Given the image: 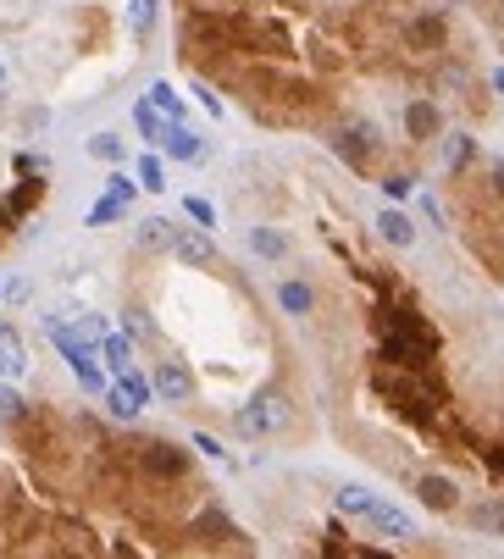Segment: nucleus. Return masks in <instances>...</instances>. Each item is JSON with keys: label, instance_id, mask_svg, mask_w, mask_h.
<instances>
[{"label": "nucleus", "instance_id": "obj_32", "mask_svg": "<svg viewBox=\"0 0 504 559\" xmlns=\"http://www.w3.org/2000/svg\"><path fill=\"white\" fill-rule=\"evenodd\" d=\"M194 449H200L205 460H228V449H222V443H216L211 432H194Z\"/></svg>", "mask_w": 504, "mask_h": 559}, {"label": "nucleus", "instance_id": "obj_23", "mask_svg": "<svg viewBox=\"0 0 504 559\" xmlns=\"http://www.w3.org/2000/svg\"><path fill=\"white\" fill-rule=\"evenodd\" d=\"M128 216V200H117V194H106V200L89 205V227H106V222H122Z\"/></svg>", "mask_w": 504, "mask_h": 559}, {"label": "nucleus", "instance_id": "obj_34", "mask_svg": "<svg viewBox=\"0 0 504 559\" xmlns=\"http://www.w3.org/2000/svg\"><path fill=\"white\" fill-rule=\"evenodd\" d=\"M194 95H200V106H205V111H211V117H222V100H216V95H211V89H194Z\"/></svg>", "mask_w": 504, "mask_h": 559}, {"label": "nucleus", "instance_id": "obj_5", "mask_svg": "<svg viewBox=\"0 0 504 559\" xmlns=\"http://www.w3.org/2000/svg\"><path fill=\"white\" fill-rule=\"evenodd\" d=\"M150 382H156V393L167 399V405H189V399H194V377H189V366H183V360H161Z\"/></svg>", "mask_w": 504, "mask_h": 559}, {"label": "nucleus", "instance_id": "obj_36", "mask_svg": "<svg viewBox=\"0 0 504 559\" xmlns=\"http://www.w3.org/2000/svg\"><path fill=\"white\" fill-rule=\"evenodd\" d=\"M0 84H6V67H0Z\"/></svg>", "mask_w": 504, "mask_h": 559}, {"label": "nucleus", "instance_id": "obj_19", "mask_svg": "<svg viewBox=\"0 0 504 559\" xmlns=\"http://www.w3.org/2000/svg\"><path fill=\"white\" fill-rule=\"evenodd\" d=\"M333 504H338L344 515H355V521H366V510L377 504V493H366V488H355V482H349V488L333 493Z\"/></svg>", "mask_w": 504, "mask_h": 559}, {"label": "nucleus", "instance_id": "obj_17", "mask_svg": "<svg viewBox=\"0 0 504 559\" xmlns=\"http://www.w3.org/2000/svg\"><path fill=\"white\" fill-rule=\"evenodd\" d=\"M250 250L261 255V261H283V255H288V233H277V227H250Z\"/></svg>", "mask_w": 504, "mask_h": 559}, {"label": "nucleus", "instance_id": "obj_8", "mask_svg": "<svg viewBox=\"0 0 504 559\" xmlns=\"http://www.w3.org/2000/svg\"><path fill=\"white\" fill-rule=\"evenodd\" d=\"M172 255H178L183 266H216V244L205 238V227H178V238H172Z\"/></svg>", "mask_w": 504, "mask_h": 559}, {"label": "nucleus", "instance_id": "obj_14", "mask_svg": "<svg viewBox=\"0 0 504 559\" xmlns=\"http://www.w3.org/2000/svg\"><path fill=\"white\" fill-rule=\"evenodd\" d=\"M466 526H471V532H488V537H504V499L466 504Z\"/></svg>", "mask_w": 504, "mask_h": 559}, {"label": "nucleus", "instance_id": "obj_6", "mask_svg": "<svg viewBox=\"0 0 504 559\" xmlns=\"http://www.w3.org/2000/svg\"><path fill=\"white\" fill-rule=\"evenodd\" d=\"M416 499H421V510H432V515H455L460 510V488L449 482V476H421Z\"/></svg>", "mask_w": 504, "mask_h": 559}, {"label": "nucleus", "instance_id": "obj_7", "mask_svg": "<svg viewBox=\"0 0 504 559\" xmlns=\"http://www.w3.org/2000/svg\"><path fill=\"white\" fill-rule=\"evenodd\" d=\"M327 144H333V150H338V161H344V167H355V172H366V167H372V150H377V139H366V133H355V128H338Z\"/></svg>", "mask_w": 504, "mask_h": 559}, {"label": "nucleus", "instance_id": "obj_24", "mask_svg": "<svg viewBox=\"0 0 504 559\" xmlns=\"http://www.w3.org/2000/svg\"><path fill=\"white\" fill-rule=\"evenodd\" d=\"M128 28H133V39H150V28H156V0H133Z\"/></svg>", "mask_w": 504, "mask_h": 559}, {"label": "nucleus", "instance_id": "obj_3", "mask_svg": "<svg viewBox=\"0 0 504 559\" xmlns=\"http://www.w3.org/2000/svg\"><path fill=\"white\" fill-rule=\"evenodd\" d=\"M139 449V465L150 476H161V482H183L189 476V454L178 449V443H161V438H150V443H133Z\"/></svg>", "mask_w": 504, "mask_h": 559}, {"label": "nucleus", "instance_id": "obj_12", "mask_svg": "<svg viewBox=\"0 0 504 559\" xmlns=\"http://www.w3.org/2000/svg\"><path fill=\"white\" fill-rule=\"evenodd\" d=\"M161 150H167L172 161H205V139L194 128H183V122H167V139H161Z\"/></svg>", "mask_w": 504, "mask_h": 559}, {"label": "nucleus", "instance_id": "obj_13", "mask_svg": "<svg viewBox=\"0 0 504 559\" xmlns=\"http://www.w3.org/2000/svg\"><path fill=\"white\" fill-rule=\"evenodd\" d=\"M277 305H283V316H311L316 288L305 283V277H283V283H277Z\"/></svg>", "mask_w": 504, "mask_h": 559}, {"label": "nucleus", "instance_id": "obj_29", "mask_svg": "<svg viewBox=\"0 0 504 559\" xmlns=\"http://www.w3.org/2000/svg\"><path fill=\"white\" fill-rule=\"evenodd\" d=\"M106 194H117V200H133V194H139V178H128V172H111V178H106Z\"/></svg>", "mask_w": 504, "mask_h": 559}, {"label": "nucleus", "instance_id": "obj_20", "mask_svg": "<svg viewBox=\"0 0 504 559\" xmlns=\"http://www.w3.org/2000/svg\"><path fill=\"white\" fill-rule=\"evenodd\" d=\"M133 178H139V189L161 194V189H167V167H161V155L144 150V155H139V167H133Z\"/></svg>", "mask_w": 504, "mask_h": 559}, {"label": "nucleus", "instance_id": "obj_25", "mask_svg": "<svg viewBox=\"0 0 504 559\" xmlns=\"http://www.w3.org/2000/svg\"><path fill=\"white\" fill-rule=\"evenodd\" d=\"M89 155H95V161H111V167H117L122 155H128V144H122L117 133H95V139H89Z\"/></svg>", "mask_w": 504, "mask_h": 559}, {"label": "nucleus", "instance_id": "obj_27", "mask_svg": "<svg viewBox=\"0 0 504 559\" xmlns=\"http://www.w3.org/2000/svg\"><path fill=\"white\" fill-rule=\"evenodd\" d=\"M183 216H189L194 227H205V233L216 227V205H211V200H200V194H183Z\"/></svg>", "mask_w": 504, "mask_h": 559}, {"label": "nucleus", "instance_id": "obj_11", "mask_svg": "<svg viewBox=\"0 0 504 559\" xmlns=\"http://www.w3.org/2000/svg\"><path fill=\"white\" fill-rule=\"evenodd\" d=\"M405 133L410 139H438V133H444V111L432 106V100H410L405 106Z\"/></svg>", "mask_w": 504, "mask_h": 559}, {"label": "nucleus", "instance_id": "obj_9", "mask_svg": "<svg viewBox=\"0 0 504 559\" xmlns=\"http://www.w3.org/2000/svg\"><path fill=\"white\" fill-rule=\"evenodd\" d=\"M366 526H372V532H383V537H394V543L416 537V521H410L405 510H394V504H383V499H377L372 510H366Z\"/></svg>", "mask_w": 504, "mask_h": 559}, {"label": "nucleus", "instance_id": "obj_28", "mask_svg": "<svg viewBox=\"0 0 504 559\" xmlns=\"http://www.w3.org/2000/svg\"><path fill=\"white\" fill-rule=\"evenodd\" d=\"M28 405H23V393L17 388H0V421H23Z\"/></svg>", "mask_w": 504, "mask_h": 559}, {"label": "nucleus", "instance_id": "obj_15", "mask_svg": "<svg viewBox=\"0 0 504 559\" xmlns=\"http://www.w3.org/2000/svg\"><path fill=\"white\" fill-rule=\"evenodd\" d=\"M139 250H172V238H178V227L167 222V216H144L139 222Z\"/></svg>", "mask_w": 504, "mask_h": 559}, {"label": "nucleus", "instance_id": "obj_1", "mask_svg": "<svg viewBox=\"0 0 504 559\" xmlns=\"http://www.w3.org/2000/svg\"><path fill=\"white\" fill-rule=\"evenodd\" d=\"M416 377H421V371H399V377H394V371H377L372 388L383 393L405 421H432V410L444 405V393L432 388V382H416Z\"/></svg>", "mask_w": 504, "mask_h": 559}, {"label": "nucleus", "instance_id": "obj_2", "mask_svg": "<svg viewBox=\"0 0 504 559\" xmlns=\"http://www.w3.org/2000/svg\"><path fill=\"white\" fill-rule=\"evenodd\" d=\"M233 427H239V438H277L288 427V399L283 393H255L250 405H239Z\"/></svg>", "mask_w": 504, "mask_h": 559}, {"label": "nucleus", "instance_id": "obj_10", "mask_svg": "<svg viewBox=\"0 0 504 559\" xmlns=\"http://www.w3.org/2000/svg\"><path fill=\"white\" fill-rule=\"evenodd\" d=\"M377 238H383V244H394V250H410V244H416V222H410L405 211H399V205H388V211H377Z\"/></svg>", "mask_w": 504, "mask_h": 559}, {"label": "nucleus", "instance_id": "obj_22", "mask_svg": "<svg viewBox=\"0 0 504 559\" xmlns=\"http://www.w3.org/2000/svg\"><path fill=\"white\" fill-rule=\"evenodd\" d=\"M144 100H150V106H156L167 122H183V95L172 84H150V95H144Z\"/></svg>", "mask_w": 504, "mask_h": 559}, {"label": "nucleus", "instance_id": "obj_21", "mask_svg": "<svg viewBox=\"0 0 504 559\" xmlns=\"http://www.w3.org/2000/svg\"><path fill=\"white\" fill-rule=\"evenodd\" d=\"M117 388H128V399H133V405H150V399H156V382H150V377H144V371H117Z\"/></svg>", "mask_w": 504, "mask_h": 559}, {"label": "nucleus", "instance_id": "obj_31", "mask_svg": "<svg viewBox=\"0 0 504 559\" xmlns=\"http://www.w3.org/2000/svg\"><path fill=\"white\" fill-rule=\"evenodd\" d=\"M471 155H477V144H471V139H466V133H460V139H455V144H449V167H466Z\"/></svg>", "mask_w": 504, "mask_h": 559}, {"label": "nucleus", "instance_id": "obj_33", "mask_svg": "<svg viewBox=\"0 0 504 559\" xmlns=\"http://www.w3.org/2000/svg\"><path fill=\"white\" fill-rule=\"evenodd\" d=\"M488 183H493V194L504 200V161H493V167H488Z\"/></svg>", "mask_w": 504, "mask_h": 559}, {"label": "nucleus", "instance_id": "obj_18", "mask_svg": "<svg viewBox=\"0 0 504 559\" xmlns=\"http://www.w3.org/2000/svg\"><path fill=\"white\" fill-rule=\"evenodd\" d=\"M100 355H106V366L111 371H128L133 366V344H128V333H100Z\"/></svg>", "mask_w": 504, "mask_h": 559}, {"label": "nucleus", "instance_id": "obj_4", "mask_svg": "<svg viewBox=\"0 0 504 559\" xmlns=\"http://www.w3.org/2000/svg\"><path fill=\"white\" fill-rule=\"evenodd\" d=\"M444 39H449V23H444V12H421V17H410L405 23V45L410 50H444Z\"/></svg>", "mask_w": 504, "mask_h": 559}, {"label": "nucleus", "instance_id": "obj_26", "mask_svg": "<svg viewBox=\"0 0 504 559\" xmlns=\"http://www.w3.org/2000/svg\"><path fill=\"white\" fill-rule=\"evenodd\" d=\"M100 399H106V410H111L117 421H133V416H139V405H133L128 388H117V382H106V393H100Z\"/></svg>", "mask_w": 504, "mask_h": 559}, {"label": "nucleus", "instance_id": "obj_30", "mask_svg": "<svg viewBox=\"0 0 504 559\" xmlns=\"http://www.w3.org/2000/svg\"><path fill=\"white\" fill-rule=\"evenodd\" d=\"M410 189H416V183H410L405 172H394V178H383V194H388V200H394V205H399V200H410Z\"/></svg>", "mask_w": 504, "mask_h": 559}, {"label": "nucleus", "instance_id": "obj_35", "mask_svg": "<svg viewBox=\"0 0 504 559\" xmlns=\"http://www.w3.org/2000/svg\"><path fill=\"white\" fill-rule=\"evenodd\" d=\"M493 89H499V95H504V67H499V72H493Z\"/></svg>", "mask_w": 504, "mask_h": 559}, {"label": "nucleus", "instance_id": "obj_16", "mask_svg": "<svg viewBox=\"0 0 504 559\" xmlns=\"http://www.w3.org/2000/svg\"><path fill=\"white\" fill-rule=\"evenodd\" d=\"M133 128H139L144 144H161V139H167V117H161L150 100H139V106H133Z\"/></svg>", "mask_w": 504, "mask_h": 559}]
</instances>
